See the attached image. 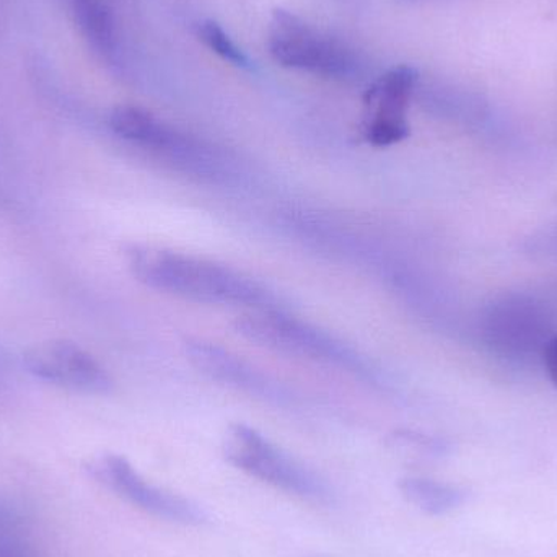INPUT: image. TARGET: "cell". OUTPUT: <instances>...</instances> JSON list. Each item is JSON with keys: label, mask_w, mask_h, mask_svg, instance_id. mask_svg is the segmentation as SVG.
I'll return each mask as SVG.
<instances>
[{"label": "cell", "mask_w": 557, "mask_h": 557, "mask_svg": "<svg viewBox=\"0 0 557 557\" xmlns=\"http://www.w3.org/2000/svg\"><path fill=\"white\" fill-rule=\"evenodd\" d=\"M131 273L153 290L208 305L284 310L281 298L237 270L165 248L136 245L126 251Z\"/></svg>", "instance_id": "cell-1"}, {"label": "cell", "mask_w": 557, "mask_h": 557, "mask_svg": "<svg viewBox=\"0 0 557 557\" xmlns=\"http://www.w3.org/2000/svg\"><path fill=\"white\" fill-rule=\"evenodd\" d=\"M235 331L274 352L337 367L369 382L380 380L379 370L352 347L284 310H251L235 321Z\"/></svg>", "instance_id": "cell-2"}, {"label": "cell", "mask_w": 557, "mask_h": 557, "mask_svg": "<svg viewBox=\"0 0 557 557\" xmlns=\"http://www.w3.org/2000/svg\"><path fill=\"white\" fill-rule=\"evenodd\" d=\"M222 448L228 463L248 476L300 499L330 503L331 491L326 481L257 429L232 424L225 432Z\"/></svg>", "instance_id": "cell-3"}, {"label": "cell", "mask_w": 557, "mask_h": 557, "mask_svg": "<svg viewBox=\"0 0 557 557\" xmlns=\"http://www.w3.org/2000/svg\"><path fill=\"white\" fill-rule=\"evenodd\" d=\"M88 471L114 496L157 519L185 527L205 525L209 520L208 512L195 500L149 483L121 455H101L91 461Z\"/></svg>", "instance_id": "cell-4"}, {"label": "cell", "mask_w": 557, "mask_h": 557, "mask_svg": "<svg viewBox=\"0 0 557 557\" xmlns=\"http://www.w3.org/2000/svg\"><path fill=\"white\" fill-rule=\"evenodd\" d=\"M268 49L282 67L343 78L354 69L352 54L339 42L323 38L304 20L278 9L271 20Z\"/></svg>", "instance_id": "cell-5"}, {"label": "cell", "mask_w": 557, "mask_h": 557, "mask_svg": "<svg viewBox=\"0 0 557 557\" xmlns=\"http://www.w3.org/2000/svg\"><path fill=\"white\" fill-rule=\"evenodd\" d=\"M26 370L42 382L85 395H107L113 379L103 366L78 344L51 339L29 347L23 357Z\"/></svg>", "instance_id": "cell-6"}, {"label": "cell", "mask_w": 557, "mask_h": 557, "mask_svg": "<svg viewBox=\"0 0 557 557\" xmlns=\"http://www.w3.org/2000/svg\"><path fill=\"white\" fill-rule=\"evenodd\" d=\"M418 84V71L398 65L386 72L366 95L363 134L375 147H392L408 139V110Z\"/></svg>", "instance_id": "cell-7"}, {"label": "cell", "mask_w": 557, "mask_h": 557, "mask_svg": "<svg viewBox=\"0 0 557 557\" xmlns=\"http://www.w3.org/2000/svg\"><path fill=\"white\" fill-rule=\"evenodd\" d=\"M185 352L189 363L212 382L247 393L263 401L276 405L290 401L287 389L278 385L276 380L218 344L188 341L185 344Z\"/></svg>", "instance_id": "cell-8"}, {"label": "cell", "mask_w": 557, "mask_h": 557, "mask_svg": "<svg viewBox=\"0 0 557 557\" xmlns=\"http://www.w3.org/2000/svg\"><path fill=\"white\" fill-rule=\"evenodd\" d=\"M110 127L117 137L160 153L175 131L159 117L137 107H117L111 111Z\"/></svg>", "instance_id": "cell-9"}, {"label": "cell", "mask_w": 557, "mask_h": 557, "mask_svg": "<svg viewBox=\"0 0 557 557\" xmlns=\"http://www.w3.org/2000/svg\"><path fill=\"white\" fill-rule=\"evenodd\" d=\"M399 493L411 506L429 516H444L463 504L460 487L429 478H405L399 481Z\"/></svg>", "instance_id": "cell-10"}, {"label": "cell", "mask_w": 557, "mask_h": 557, "mask_svg": "<svg viewBox=\"0 0 557 557\" xmlns=\"http://www.w3.org/2000/svg\"><path fill=\"white\" fill-rule=\"evenodd\" d=\"M75 20L95 49L110 54L116 46V25L107 0H72Z\"/></svg>", "instance_id": "cell-11"}, {"label": "cell", "mask_w": 557, "mask_h": 557, "mask_svg": "<svg viewBox=\"0 0 557 557\" xmlns=\"http://www.w3.org/2000/svg\"><path fill=\"white\" fill-rule=\"evenodd\" d=\"M0 557H33L25 517L0 497Z\"/></svg>", "instance_id": "cell-12"}, {"label": "cell", "mask_w": 557, "mask_h": 557, "mask_svg": "<svg viewBox=\"0 0 557 557\" xmlns=\"http://www.w3.org/2000/svg\"><path fill=\"white\" fill-rule=\"evenodd\" d=\"M198 36L214 54L224 59L228 64L235 65V67L250 69L251 62L248 55L242 51V48H238L237 42L214 20H205L199 23Z\"/></svg>", "instance_id": "cell-13"}, {"label": "cell", "mask_w": 557, "mask_h": 557, "mask_svg": "<svg viewBox=\"0 0 557 557\" xmlns=\"http://www.w3.org/2000/svg\"><path fill=\"white\" fill-rule=\"evenodd\" d=\"M545 366L548 370L549 379L555 383L557 388V337L546 346L545 350Z\"/></svg>", "instance_id": "cell-14"}]
</instances>
